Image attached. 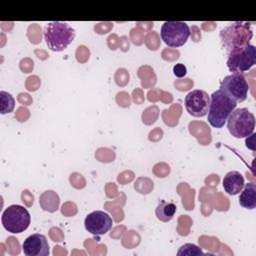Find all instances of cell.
Here are the masks:
<instances>
[{
    "label": "cell",
    "mask_w": 256,
    "mask_h": 256,
    "mask_svg": "<svg viewBox=\"0 0 256 256\" xmlns=\"http://www.w3.org/2000/svg\"><path fill=\"white\" fill-rule=\"evenodd\" d=\"M160 35L167 46L177 48L187 42L190 36V28L183 21H166L161 26Z\"/></svg>",
    "instance_id": "8992f818"
},
{
    "label": "cell",
    "mask_w": 256,
    "mask_h": 256,
    "mask_svg": "<svg viewBox=\"0 0 256 256\" xmlns=\"http://www.w3.org/2000/svg\"><path fill=\"white\" fill-rule=\"evenodd\" d=\"M237 102L229 97L223 90L218 89L210 95L208 122L214 128H222L229 115L236 109Z\"/></svg>",
    "instance_id": "6da1fadb"
},
{
    "label": "cell",
    "mask_w": 256,
    "mask_h": 256,
    "mask_svg": "<svg viewBox=\"0 0 256 256\" xmlns=\"http://www.w3.org/2000/svg\"><path fill=\"white\" fill-rule=\"evenodd\" d=\"M39 204L43 210L53 213L59 209L60 198L55 191L47 190L40 195Z\"/></svg>",
    "instance_id": "4fadbf2b"
},
{
    "label": "cell",
    "mask_w": 256,
    "mask_h": 256,
    "mask_svg": "<svg viewBox=\"0 0 256 256\" xmlns=\"http://www.w3.org/2000/svg\"><path fill=\"white\" fill-rule=\"evenodd\" d=\"M184 104L187 112L193 117H204L209 111L210 95L201 89L192 90L185 96Z\"/></svg>",
    "instance_id": "ba28073f"
},
{
    "label": "cell",
    "mask_w": 256,
    "mask_h": 256,
    "mask_svg": "<svg viewBox=\"0 0 256 256\" xmlns=\"http://www.w3.org/2000/svg\"><path fill=\"white\" fill-rule=\"evenodd\" d=\"M255 64L256 48L254 45L246 43L230 48L227 67L231 72L240 74L250 70Z\"/></svg>",
    "instance_id": "3957f363"
},
{
    "label": "cell",
    "mask_w": 256,
    "mask_h": 256,
    "mask_svg": "<svg viewBox=\"0 0 256 256\" xmlns=\"http://www.w3.org/2000/svg\"><path fill=\"white\" fill-rule=\"evenodd\" d=\"M223 188L229 195H237L244 186V177L238 171H229L223 178Z\"/></svg>",
    "instance_id": "8fae6325"
},
{
    "label": "cell",
    "mask_w": 256,
    "mask_h": 256,
    "mask_svg": "<svg viewBox=\"0 0 256 256\" xmlns=\"http://www.w3.org/2000/svg\"><path fill=\"white\" fill-rule=\"evenodd\" d=\"M227 128L235 138H247L255 129V116L247 108H237L227 119Z\"/></svg>",
    "instance_id": "277c9868"
},
{
    "label": "cell",
    "mask_w": 256,
    "mask_h": 256,
    "mask_svg": "<svg viewBox=\"0 0 256 256\" xmlns=\"http://www.w3.org/2000/svg\"><path fill=\"white\" fill-rule=\"evenodd\" d=\"M176 209L177 207L173 202H167L165 200H161L156 207L155 214L160 221L168 222L175 215Z\"/></svg>",
    "instance_id": "5bb4252c"
},
{
    "label": "cell",
    "mask_w": 256,
    "mask_h": 256,
    "mask_svg": "<svg viewBox=\"0 0 256 256\" xmlns=\"http://www.w3.org/2000/svg\"><path fill=\"white\" fill-rule=\"evenodd\" d=\"M1 222L5 230L17 234L24 232L29 227L31 216L24 206L13 204L3 211Z\"/></svg>",
    "instance_id": "5b68a950"
},
{
    "label": "cell",
    "mask_w": 256,
    "mask_h": 256,
    "mask_svg": "<svg viewBox=\"0 0 256 256\" xmlns=\"http://www.w3.org/2000/svg\"><path fill=\"white\" fill-rule=\"evenodd\" d=\"M203 254L204 253L201 250V248H199L197 245L191 244V243L182 245L177 252L178 256H181V255H203Z\"/></svg>",
    "instance_id": "2e32d148"
},
{
    "label": "cell",
    "mask_w": 256,
    "mask_h": 256,
    "mask_svg": "<svg viewBox=\"0 0 256 256\" xmlns=\"http://www.w3.org/2000/svg\"><path fill=\"white\" fill-rule=\"evenodd\" d=\"M173 73H174V75L177 78H183L186 75V73H187L186 66L184 64H182V63L175 64L173 66Z\"/></svg>",
    "instance_id": "e0dca14e"
},
{
    "label": "cell",
    "mask_w": 256,
    "mask_h": 256,
    "mask_svg": "<svg viewBox=\"0 0 256 256\" xmlns=\"http://www.w3.org/2000/svg\"><path fill=\"white\" fill-rule=\"evenodd\" d=\"M113 225L111 216L101 210H96L89 213L84 220L85 229L93 235L106 234Z\"/></svg>",
    "instance_id": "9c48e42d"
},
{
    "label": "cell",
    "mask_w": 256,
    "mask_h": 256,
    "mask_svg": "<svg viewBox=\"0 0 256 256\" xmlns=\"http://www.w3.org/2000/svg\"><path fill=\"white\" fill-rule=\"evenodd\" d=\"M15 107V99L13 96L5 91H0V112L7 114L13 111Z\"/></svg>",
    "instance_id": "9a60e30c"
},
{
    "label": "cell",
    "mask_w": 256,
    "mask_h": 256,
    "mask_svg": "<svg viewBox=\"0 0 256 256\" xmlns=\"http://www.w3.org/2000/svg\"><path fill=\"white\" fill-rule=\"evenodd\" d=\"M239 204L250 210L256 208V185L254 183L244 184L239 196Z\"/></svg>",
    "instance_id": "7c38bea8"
},
{
    "label": "cell",
    "mask_w": 256,
    "mask_h": 256,
    "mask_svg": "<svg viewBox=\"0 0 256 256\" xmlns=\"http://www.w3.org/2000/svg\"><path fill=\"white\" fill-rule=\"evenodd\" d=\"M75 30L67 23L49 22L44 27V40L47 47L55 52L65 50L74 40Z\"/></svg>",
    "instance_id": "7a4b0ae2"
},
{
    "label": "cell",
    "mask_w": 256,
    "mask_h": 256,
    "mask_svg": "<svg viewBox=\"0 0 256 256\" xmlns=\"http://www.w3.org/2000/svg\"><path fill=\"white\" fill-rule=\"evenodd\" d=\"M220 89L223 90L237 103H239L246 100L249 91V85L243 75L232 73L224 77V79L221 81Z\"/></svg>",
    "instance_id": "52a82bcc"
},
{
    "label": "cell",
    "mask_w": 256,
    "mask_h": 256,
    "mask_svg": "<svg viewBox=\"0 0 256 256\" xmlns=\"http://www.w3.org/2000/svg\"><path fill=\"white\" fill-rule=\"evenodd\" d=\"M22 250L26 256H48L50 254L47 238L40 233L27 237L22 244Z\"/></svg>",
    "instance_id": "30bf717a"
}]
</instances>
